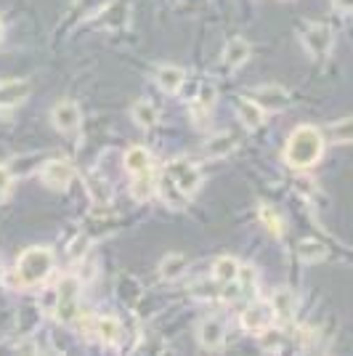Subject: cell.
Masks as SVG:
<instances>
[{
	"label": "cell",
	"mask_w": 353,
	"mask_h": 356,
	"mask_svg": "<svg viewBox=\"0 0 353 356\" xmlns=\"http://www.w3.org/2000/svg\"><path fill=\"white\" fill-rule=\"evenodd\" d=\"M258 343H261V351H265V354H277V351H281L287 346L284 332L274 330V325L265 327L263 332H258Z\"/></svg>",
	"instance_id": "obj_25"
},
{
	"label": "cell",
	"mask_w": 353,
	"mask_h": 356,
	"mask_svg": "<svg viewBox=\"0 0 353 356\" xmlns=\"http://www.w3.org/2000/svg\"><path fill=\"white\" fill-rule=\"evenodd\" d=\"M199 184H202V170L192 160L178 157V160H170V163L165 165L162 178H157V192L162 194L167 208L181 210L186 208L189 197L197 194Z\"/></svg>",
	"instance_id": "obj_1"
},
{
	"label": "cell",
	"mask_w": 353,
	"mask_h": 356,
	"mask_svg": "<svg viewBox=\"0 0 353 356\" xmlns=\"http://www.w3.org/2000/svg\"><path fill=\"white\" fill-rule=\"evenodd\" d=\"M88 194L96 205H109V200H112V189H109V184L99 176H88Z\"/></svg>",
	"instance_id": "obj_28"
},
{
	"label": "cell",
	"mask_w": 353,
	"mask_h": 356,
	"mask_svg": "<svg viewBox=\"0 0 353 356\" xmlns=\"http://www.w3.org/2000/svg\"><path fill=\"white\" fill-rule=\"evenodd\" d=\"M183 80H186V72L176 67V64H165L157 70V86H160L165 93H178L181 86H183Z\"/></svg>",
	"instance_id": "obj_17"
},
{
	"label": "cell",
	"mask_w": 353,
	"mask_h": 356,
	"mask_svg": "<svg viewBox=\"0 0 353 356\" xmlns=\"http://www.w3.org/2000/svg\"><path fill=\"white\" fill-rule=\"evenodd\" d=\"M122 322L117 316H93V327H90V335H96L104 346H117L122 341Z\"/></svg>",
	"instance_id": "obj_10"
},
{
	"label": "cell",
	"mask_w": 353,
	"mask_h": 356,
	"mask_svg": "<svg viewBox=\"0 0 353 356\" xmlns=\"http://www.w3.org/2000/svg\"><path fill=\"white\" fill-rule=\"evenodd\" d=\"M51 122L61 134H74L80 128V122H83V112H80V106L74 104V102L64 99V102H59L51 109Z\"/></svg>",
	"instance_id": "obj_6"
},
{
	"label": "cell",
	"mask_w": 353,
	"mask_h": 356,
	"mask_svg": "<svg viewBox=\"0 0 353 356\" xmlns=\"http://www.w3.org/2000/svg\"><path fill=\"white\" fill-rule=\"evenodd\" d=\"M54 271V252L51 248H30L16 261V282L22 287H38Z\"/></svg>",
	"instance_id": "obj_3"
},
{
	"label": "cell",
	"mask_w": 353,
	"mask_h": 356,
	"mask_svg": "<svg viewBox=\"0 0 353 356\" xmlns=\"http://www.w3.org/2000/svg\"><path fill=\"white\" fill-rule=\"evenodd\" d=\"M0 280H3V268H0Z\"/></svg>",
	"instance_id": "obj_34"
},
{
	"label": "cell",
	"mask_w": 353,
	"mask_h": 356,
	"mask_svg": "<svg viewBox=\"0 0 353 356\" xmlns=\"http://www.w3.org/2000/svg\"><path fill=\"white\" fill-rule=\"evenodd\" d=\"M252 102H258V104L265 109H284V106L290 104V93L281 88V86H277V83H271V86H261V88L255 90V99Z\"/></svg>",
	"instance_id": "obj_11"
},
{
	"label": "cell",
	"mask_w": 353,
	"mask_h": 356,
	"mask_svg": "<svg viewBox=\"0 0 353 356\" xmlns=\"http://www.w3.org/2000/svg\"><path fill=\"white\" fill-rule=\"evenodd\" d=\"M258 218L263 223L265 229L274 234V237H281L284 234V221H281V216L277 213L274 205H268V202H261L258 205Z\"/></svg>",
	"instance_id": "obj_23"
},
{
	"label": "cell",
	"mask_w": 353,
	"mask_h": 356,
	"mask_svg": "<svg viewBox=\"0 0 353 356\" xmlns=\"http://www.w3.org/2000/svg\"><path fill=\"white\" fill-rule=\"evenodd\" d=\"M250 56H252V45L247 43L245 38H231V40L226 43V48H223V61H226V67H231V70L242 67Z\"/></svg>",
	"instance_id": "obj_14"
},
{
	"label": "cell",
	"mask_w": 353,
	"mask_h": 356,
	"mask_svg": "<svg viewBox=\"0 0 353 356\" xmlns=\"http://www.w3.org/2000/svg\"><path fill=\"white\" fill-rule=\"evenodd\" d=\"M271 309H274V319L277 322H284V325L293 322L295 309H297V300H295L293 290H287V287L277 290L274 298H271Z\"/></svg>",
	"instance_id": "obj_13"
},
{
	"label": "cell",
	"mask_w": 353,
	"mask_h": 356,
	"mask_svg": "<svg viewBox=\"0 0 353 356\" xmlns=\"http://www.w3.org/2000/svg\"><path fill=\"white\" fill-rule=\"evenodd\" d=\"M30 96V83L27 80H6L0 83V109H11L22 104Z\"/></svg>",
	"instance_id": "obj_12"
},
{
	"label": "cell",
	"mask_w": 353,
	"mask_h": 356,
	"mask_svg": "<svg viewBox=\"0 0 353 356\" xmlns=\"http://www.w3.org/2000/svg\"><path fill=\"white\" fill-rule=\"evenodd\" d=\"M231 149H234V138L229 134H221V136H213L207 141L205 154L207 157H226V154H231Z\"/></svg>",
	"instance_id": "obj_27"
},
{
	"label": "cell",
	"mask_w": 353,
	"mask_h": 356,
	"mask_svg": "<svg viewBox=\"0 0 353 356\" xmlns=\"http://www.w3.org/2000/svg\"><path fill=\"white\" fill-rule=\"evenodd\" d=\"M11 181H14V178H11V170H8L6 165H0V200L8 194V189H11Z\"/></svg>",
	"instance_id": "obj_31"
},
{
	"label": "cell",
	"mask_w": 353,
	"mask_h": 356,
	"mask_svg": "<svg viewBox=\"0 0 353 356\" xmlns=\"http://www.w3.org/2000/svg\"><path fill=\"white\" fill-rule=\"evenodd\" d=\"M300 40H303V48L309 51L313 59H322V56H327V54L332 51L335 35H332V30H329L327 24H319V22H313V24H309V27L303 30Z\"/></svg>",
	"instance_id": "obj_5"
},
{
	"label": "cell",
	"mask_w": 353,
	"mask_h": 356,
	"mask_svg": "<svg viewBox=\"0 0 353 356\" xmlns=\"http://www.w3.org/2000/svg\"><path fill=\"white\" fill-rule=\"evenodd\" d=\"M117 296H120V300H122V303H128V306H136V300L141 298V284L136 282L133 277H120Z\"/></svg>",
	"instance_id": "obj_29"
},
{
	"label": "cell",
	"mask_w": 353,
	"mask_h": 356,
	"mask_svg": "<svg viewBox=\"0 0 353 356\" xmlns=\"http://www.w3.org/2000/svg\"><path fill=\"white\" fill-rule=\"evenodd\" d=\"M157 192V176L151 173V168L144 170V173H136L131 184V194L136 202H149Z\"/></svg>",
	"instance_id": "obj_15"
},
{
	"label": "cell",
	"mask_w": 353,
	"mask_h": 356,
	"mask_svg": "<svg viewBox=\"0 0 353 356\" xmlns=\"http://www.w3.org/2000/svg\"><path fill=\"white\" fill-rule=\"evenodd\" d=\"M40 178H43V184L48 189H67L69 184H72L74 178V168L67 160H51V163L43 165V170H40Z\"/></svg>",
	"instance_id": "obj_9"
},
{
	"label": "cell",
	"mask_w": 353,
	"mask_h": 356,
	"mask_svg": "<svg viewBox=\"0 0 353 356\" xmlns=\"http://www.w3.org/2000/svg\"><path fill=\"white\" fill-rule=\"evenodd\" d=\"M213 102H215V88L205 83L202 90H199V99L192 104V115H194V120H197V125H205V118H207V112L213 109Z\"/></svg>",
	"instance_id": "obj_24"
},
{
	"label": "cell",
	"mask_w": 353,
	"mask_h": 356,
	"mask_svg": "<svg viewBox=\"0 0 353 356\" xmlns=\"http://www.w3.org/2000/svg\"><path fill=\"white\" fill-rule=\"evenodd\" d=\"M128 19H131V6L125 3V0H115L109 8H106V14H104V27L106 30H122L125 24H128Z\"/></svg>",
	"instance_id": "obj_19"
},
{
	"label": "cell",
	"mask_w": 353,
	"mask_h": 356,
	"mask_svg": "<svg viewBox=\"0 0 353 356\" xmlns=\"http://www.w3.org/2000/svg\"><path fill=\"white\" fill-rule=\"evenodd\" d=\"M295 255H297V261H303V264H319V261L327 258V248H324L319 239H303V242H297Z\"/></svg>",
	"instance_id": "obj_20"
},
{
	"label": "cell",
	"mask_w": 353,
	"mask_h": 356,
	"mask_svg": "<svg viewBox=\"0 0 353 356\" xmlns=\"http://www.w3.org/2000/svg\"><path fill=\"white\" fill-rule=\"evenodd\" d=\"M197 338L202 343V348L207 351H218L223 348V341H226V325H223L221 316H205L199 327H197Z\"/></svg>",
	"instance_id": "obj_8"
},
{
	"label": "cell",
	"mask_w": 353,
	"mask_h": 356,
	"mask_svg": "<svg viewBox=\"0 0 353 356\" xmlns=\"http://www.w3.org/2000/svg\"><path fill=\"white\" fill-rule=\"evenodd\" d=\"M236 277H239V264H236V258H231V255H221L213 264V280L218 284L234 282Z\"/></svg>",
	"instance_id": "obj_21"
},
{
	"label": "cell",
	"mask_w": 353,
	"mask_h": 356,
	"mask_svg": "<svg viewBox=\"0 0 353 356\" xmlns=\"http://www.w3.org/2000/svg\"><path fill=\"white\" fill-rule=\"evenodd\" d=\"M324 136L313 125H300L290 134V141L284 147V160L293 168H311L322 160Z\"/></svg>",
	"instance_id": "obj_2"
},
{
	"label": "cell",
	"mask_w": 353,
	"mask_h": 356,
	"mask_svg": "<svg viewBox=\"0 0 353 356\" xmlns=\"http://www.w3.org/2000/svg\"><path fill=\"white\" fill-rule=\"evenodd\" d=\"M186 268H189L186 255H181V252H170V255H165V258H162L160 277L162 280H167V282H176V280H181V277L186 274Z\"/></svg>",
	"instance_id": "obj_18"
},
{
	"label": "cell",
	"mask_w": 353,
	"mask_h": 356,
	"mask_svg": "<svg viewBox=\"0 0 353 356\" xmlns=\"http://www.w3.org/2000/svg\"><path fill=\"white\" fill-rule=\"evenodd\" d=\"M274 325V309H271V303H263V300H255L250 303L245 312H242V327L252 332V335H258V332H263L265 327Z\"/></svg>",
	"instance_id": "obj_7"
},
{
	"label": "cell",
	"mask_w": 353,
	"mask_h": 356,
	"mask_svg": "<svg viewBox=\"0 0 353 356\" xmlns=\"http://www.w3.org/2000/svg\"><path fill=\"white\" fill-rule=\"evenodd\" d=\"M335 6H338L340 11H348V14H353V0H335Z\"/></svg>",
	"instance_id": "obj_32"
},
{
	"label": "cell",
	"mask_w": 353,
	"mask_h": 356,
	"mask_svg": "<svg viewBox=\"0 0 353 356\" xmlns=\"http://www.w3.org/2000/svg\"><path fill=\"white\" fill-rule=\"evenodd\" d=\"M329 134L332 138L338 141V144H353V118H345L335 122L332 128H329Z\"/></svg>",
	"instance_id": "obj_30"
},
{
	"label": "cell",
	"mask_w": 353,
	"mask_h": 356,
	"mask_svg": "<svg viewBox=\"0 0 353 356\" xmlns=\"http://www.w3.org/2000/svg\"><path fill=\"white\" fill-rule=\"evenodd\" d=\"M54 316L67 325L80 316V280L77 277H64L59 282L56 300H54Z\"/></svg>",
	"instance_id": "obj_4"
},
{
	"label": "cell",
	"mask_w": 353,
	"mask_h": 356,
	"mask_svg": "<svg viewBox=\"0 0 353 356\" xmlns=\"http://www.w3.org/2000/svg\"><path fill=\"white\" fill-rule=\"evenodd\" d=\"M236 115H239V120H242V125L250 128V131L261 128L265 120L263 106L258 104V102H252V99H239V102H236Z\"/></svg>",
	"instance_id": "obj_16"
},
{
	"label": "cell",
	"mask_w": 353,
	"mask_h": 356,
	"mask_svg": "<svg viewBox=\"0 0 353 356\" xmlns=\"http://www.w3.org/2000/svg\"><path fill=\"white\" fill-rule=\"evenodd\" d=\"M0 40H3V19H0Z\"/></svg>",
	"instance_id": "obj_33"
},
{
	"label": "cell",
	"mask_w": 353,
	"mask_h": 356,
	"mask_svg": "<svg viewBox=\"0 0 353 356\" xmlns=\"http://www.w3.org/2000/svg\"><path fill=\"white\" fill-rule=\"evenodd\" d=\"M151 168V154H149V149L144 147H131L125 152V170L136 176V173H144Z\"/></svg>",
	"instance_id": "obj_22"
},
{
	"label": "cell",
	"mask_w": 353,
	"mask_h": 356,
	"mask_svg": "<svg viewBox=\"0 0 353 356\" xmlns=\"http://www.w3.org/2000/svg\"><path fill=\"white\" fill-rule=\"evenodd\" d=\"M131 118L138 128H151L157 122V106L149 102H136L131 109Z\"/></svg>",
	"instance_id": "obj_26"
}]
</instances>
